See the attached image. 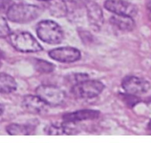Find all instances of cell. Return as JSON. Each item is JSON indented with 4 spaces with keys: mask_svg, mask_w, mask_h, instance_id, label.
<instances>
[{
    "mask_svg": "<svg viewBox=\"0 0 151 143\" xmlns=\"http://www.w3.org/2000/svg\"><path fill=\"white\" fill-rule=\"evenodd\" d=\"M42 12V9L37 5L18 3L12 4L6 14L10 22L24 24L36 19Z\"/></svg>",
    "mask_w": 151,
    "mask_h": 143,
    "instance_id": "obj_1",
    "label": "cell"
},
{
    "mask_svg": "<svg viewBox=\"0 0 151 143\" xmlns=\"http://www.w3.org/2000/svg\"><path fill=\"white\" fill-rule=\"evenodd\" d=\"M36 33L44 42L50 44H60L63 38L61 27L52 20H43L37 24Z\"/></svg>",
    "mask_w": 151,
    "mask_h": 143,
    "instance_id": "obj_2",
    "label": "cell"
},
{
    "mask_svg": "<svg viewBox=\"0 0 151 143\" xmlns=\"http://www.w3.org/2000/svg\"><path fill=\"white\" fill-rule=\"evenodd\" d=\"M10 43L14 49L22 52H36L43 50L35 37L28 32H16L9 35Z\"/></svg>",
    "mask_w": 151,
    "mask_h": 143,
    "instance_id": "obj_3",
    "label": "cell"
},
{
    "mask_svg": "<svg viewBox=\"0 0 151 143\" xmlns=\"http://www.w3.org/2000/svg\"><path fill=\"white\" fill-rule=\"evenodd\" d=\"M104 88V84L100 81L88 79L74 84L71 91L77 98L91 99L100 95Z\"/></svg>",
    "mask_w": 151,
    "mask_h": 143,
    "instance_id": "obj_4",
    "label": "cell"
},
{
    "mask_svg": "<svg viewBox=\"0 0 151 143\" xmlns=\"http://www.w3.org/2000/svg\"><path fill=\"white\" fill-rule=\"evenodd\" d=\"M36 95L48 106H58L66 100V93L62 88L53 85H41L37 87Z\"/></svg>",
    "mask_w": 151,
    "mask_h": 143,
    "instance_id": "obj_5",
    "label": "cell"
},
{
    "mask_svg": "<svg viewBox=\"0 0 151 143\" xmlns=\"http://www.w3.org/2000/svg\"><path fill=\"white\" fill-rule=\"evenodd\" d=\"M122 87L127 94L138 95L147 92L150 88L149 82L137 76H126L122 82Z\"/></svg>",
    "mask_w": 151,
    "mask_h": 143,
    "instance_id": "obj_6",
    "label": "cell"
},
{
    "mask_svg": "<svg viewBox=\"0 0 151 143\" xmlns=\"http://www.w3.org/2000/svg\"><path fill=\"white\" fill-rule=\"evenodd\" d=\"M104 6L106 10L116 15L134 17L138 12L135 4L125 0H106Z\"/></svg>",
    "mask_w": 151,
    "mask_h": 143,
    "instance_id": "obj_7",
    "label": "cell"
},
{
    "mask_svg": "<svg viewBox=\"0 0 151 143\" xmlns=\"http://www.w3.org/2000/svg\"><path fill=\"white\" fill-rule=\"evenodd\" d=\"M49 56L53 60L61 63H73L80 60L81 53L75 47H63L50 50Z\"/></svg>",
    "mask_w": 151,
    "mask_h": 143,
    "instance_id": "obj_8",
    "label": "cell"
},
{
    "mask_svg": "<svg viewBox=\"0 0 151 143\" xmlns=\"http://www.w3.org/2000/svg\"><path fill=\"white\" fill-rule=\"evenodd\" d=\"M85 7L90 25L94 29H100L103 24V14L100 6L94 1L87 0Z\"/></svg>",
    "mask_w": 151,
    "mask_h": 143,
    "instance_id": "obj_9",
    "label": "cell"
},
{
    "mask_svg": "<svg viewBox=\"0 0 151 143\" xmlns=\"http://www.w3.org/2000/svg\"><path fill=\"white\" fill-rule=\"evenodd\" d=\"M48 105L38 95L25 96L22 100V107L29 113L41 114L47 109Z\"/></svg>",
    "mask_w": 151,
    "mask_h": 143,
    "instance_id": "obj_10",
    "label": "cell"
},
{
    "mask_svg": "<svg viewBox=\"0 0 151 143\" xmlns=\"http://www.w3.org/2000/svg\"><path fill=\"white\" fill-rule=\"evenodd\" d=\"M99 115H100V112L98 111L85 109V110L76 111L71 113L65 114L63 116V119L66 122H78L80 121L97 119Z\"/></svg>",
    "mask_w": 151,
    "mask_h": 143,
    "instance_id": "obj_11",
    "label": "cell"
},
{
    "mask_svg": "<svg viewBox=\"0 0 151 143\" xmlns=\"http://www.w3.org/2000/svg\"><path fill=\"white\" fill-rule=\"evenodd\" d=\"M110 22L122 31H131L135 27V22L133 17L122 15H114L111 17Z\"/></svg>",
    "mask_w": 151,
    "mask_h": 143,
    "instance_id": "obj_12",
    "label": "cell"
},
{
    "mask_svg": "<svg viewBox=\"0 0 151 143\" xmlns=\"http://www.w3.org/2000/svg\"><path fill=\"white\" fill-rule=\"evenodd\" d=\"M17 83L16 80L4 72H0V93L8 94L16 91Z\"/></svg>",
    "mask_w": 151,
    "mask_h": 143,
    "instance_id": "obj_13",
    "label": "cell"
},
{
    "mask_svg": "<svg viewBox=\"0 0 151 143\" xmlns=\"http://www.w3.org/2000/svg\"><path fill=\"white\" fill-rule=\"evenodd\" d=\"M35 127L28 124L12 123L6 128L7 134L10 135H29L33 132Z\"/></svg>",
    "mask_w": 151,
    "mask_h": 143,
    "instance_id": "obj_14",
    "label": "cell"
},
{
    "mask_svg": "<svg viewBox=\"0 0 151 143\" xmlns=\"http://www.w3.org/2000/svg\"><path fill=\"white\" fill-rule=\"evenodd\" d=\"M50 11L52 15L56 17L61 18L68 13V9L66 4L63 0L52 3L50 5Z\"/></svg>",
    "mask_w": 151,
    "mask_h": 143,
    "instance_id": "obj_15",
    "label": "cell"
},
{
    "mask_svg": "<svg viewBox=\"0 0 151 143\" xmlns=\"http://www.w3.org/2000/svg\"><path fill=\"white\" fill-rule=\"evenodd\" d=\"M33 65L35 69L41 73H50L55 69V66L52 63L42 59L35 58L34 60Z\"/></svg>",
    "mask_w": 151,
    "mask_h": 143,
    "instance_id": "obj_16",
    "label": "cell"
},
{
    "mask_svg": "<svg viewBox=\"0 0 151 143\" xmlns=\"http://www.w3.org/2000/svg\"><path fill=\"white\" fill-rule=\"evenodd\" d=\"M66 4L68 9V13L69 11H72L75 9L81 8L82 7H85L87 0H63Z\"/></svg>",
    "mask_w": 151,
    "mask_h": 143,
    "instance_id": "obj_17",
    "label": "cell"
},
{
    "mask_svg": "<svg viewBox=\"0 0 151 143\" xmlns=\"http://www.w3.org/2000/svg\"><path fill=\"white\" fill-rule=\"evenodd\" d=\"M10 34V28L7 20L0 15V38H5Z\"/></svg>",
    "mask_w": 151,
    "mask_h": 143,
    "instance_id": "obj_18",
    "label": "cell"
},
{
    "mask_svg": "<svg viewBox=\"0 0 151 143\" xmlns=\"http://www.w3.org/2000/svg\"><path fill=\"white\" fill-rule=\"evenodd\" d=\"M46 133L49 135H61L65 134L63 125H55L52 124L46 128Z\"/></svg>",
    "mask_w": 151,
    "mask_h": 143,
    "instance_id": "obj_19",
    "label": "cell"
},
{
    "mask_svg": "<svg viewBox=\"0 0 151 143\" xmlns=\"http://www.w3.org/2000/svg\"><path fill=\"white\" fill-rule=\"evenodd\" d=\"M13 4L12 0H0V13H7L8 9Z\"/></svg>",
    "mask_w": 151,
    "mask_h": 143,
    "instance_id": "obj_20",
    "label": "cell"
},
{
    "mask_svg": "<svg viewBox=\"0 0 151 143\" xmlns=\"http://www.w3.org/2000/svg\"><path fill=\"white\" fill-rule=\"evenodd\" d=\"M88 79H89L88 78V75L85 73H78L74 75V82H75V84L82 82V81L86 80Z\"/></svg>",
    "mask_w": 151,
    "mask_h": 143,
    "instance_id": "obj_21",
    "label": "cell"
},
{
    "mask_svg": "<svg viewBox=\"0 0 151 143\" xmlns=\"http://www.w3.org/2000/svg\"><path fill=\"white\" fill-rule=\"evenodd\" d=\"M147 12H148V16L150 19L151 20V0L148 1V2L147 3Z\"/></svg>",
    "mask_w": 151,
    "mask_h": 143,
    "instance_id": "obj_22",
    "label": "cell"
},
{
    "mask_svg": "<svg viewBox=\"0 0 151 143\" xmlns=\"http://www.w3.org/2000/svg\"><path fill=\"white\" fill-rule=\"evenodd\" d=\"M4 106H3L2 104H1L0 103V115L1 114L4 112Z\"/></svg>",
    "mask_w": 151,
    "mask_h": 143,
    "instance_id": "obj_23",
    "label": "cell"
},
{
    "mask_svg": "<svg viewBox=\"0 0 151 143\" xmlns=\"http://www.w3.org/2000/svg\"><path fill=\"white\" fill-rule=\"evenodd\" d=\"M147 128H148L150 131H151V120L150 121V122H149L148 125H147Z\"/></svg>",
    "mask_w": 151,
    "mask_h": 143,
    "instance_id": "obj_24",
    "label": "cell"
},
{
    "mask_svg": "<svg viewBox=\"0 0 151 143\" xmlns=\"http://www.w3.org/2000/svg\"><path fill=\"white\" fill-rule=\"evenodd\" d=\"M3 56H4L3 55V52L0 50V59H1V57H3Z\"/></svg>",
    "mask_w": 151,
    "mask_h": 143,
    "instance_id": "obj_25",
    "label": "cell"
},
{
    "mask_svg": "<svg viewBox=\"0 0 151 143\" xmlns=\"http://www.w3.org/2000/svg\"><path fill=\"white\" fill-rule=\"evenodd\" d=\"M40 1H52V0H40Z\"/></svg>",
    "mask_w": 151,
    "mask_h": 143,
    "instance_id": "obj_26",
    "label": "cell"
},
{
    "mask_svg": "<svg viewBox=\"0 0 151 143\" xmlns=\"http://www.w3.org/2000/svg\"><path fill=\"white\" fill-rule=\"evenodd\" d=\"M1 60H0V68H1Z\"/></svg>",
    "mask_w": 151,
    "mask_h": 143,
    "instance_id": "obj_27",
    "label": "cell"
}]
</instances>
